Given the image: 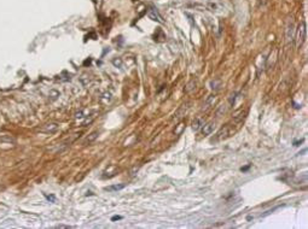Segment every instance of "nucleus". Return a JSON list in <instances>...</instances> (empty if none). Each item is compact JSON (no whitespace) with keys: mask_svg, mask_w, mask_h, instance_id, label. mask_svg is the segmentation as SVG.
Instances as JSON below:
<instances>
[{"mask_svg":"<svg viewBox=\"0 0 308 229\" xmlns=\"http://www.w3.org/2000/svg\"><path fill=\"white\" fill-rule=\"evenodd\" d=\"M147 16H149L150 19H152V21H155V22H158L161 24L164 23V21H163L162 16L160 15L158 10H157L156 7H154V6H150V7H149V10H147Z\"/></svg>","mask_w":308,"mask_h":229,"instance_id":"nucleus-1","label":"nucleus"},{"mask_svg":"<svg viewBox=\"0 0 308 229\" xmlns=\"http://www.w3.org/2000/svg\"><path fill=\"white\" fill-rule=\"evenodd\" d=\"M306 39V23L302 22L300 25H298V29H297V35H296V45L300 47L301 45L303 44Z\"/></svg>","mask_w":308,"mask_h":229,"instance_id":"nucleus-2","label":"nucleus"},{"mask_svg":"<svg viewBox=\"0 0 308 229\" xmlns=\"http://www.w3.org/2000/svg\"><path fill=\"white\" fill-rule=\"evenodd\" d=\"M58 128H59L58 123H46V124H44L43 127L40 128V132H43V133H54V132L58 130Z\"/></svg>","mask_w":308,"mask_h":229,"instance_id":"nucleus-3","label":"nucleus"},{"mask_svg":"<svg viewBox=\"0 0 308 229\" xmlns=\"http://www.w3.org/2000/svg\"><path fill=\"white\" fill-rule=\"evenodd\" d=\"M214 129H215V122H209L202 127V133L203 135H209V134L214 132Z\"/></svg>","mask_w":308,"mask_h":229,"instance_id":"nucleus-4","label":"nucleus"},{"mask_svg":"<svg viewBox=\"0 0 308 229\" xmlns=\"http://www.w3.org/2000/svg\"><path fill=\"white\" fill-rule=\"evenodd\" d=\"M189 109V104H186V105H182L181 107L179 110H178L175 113H174V118L173 119H175V121H178V119H180L184 114H185V112H186V110Z\"/></svg>","mask_w":308,"mask_h":229,"instance_id":"nucleus-5","label":"nucleus"},{"mask_svg":"<svg viewBox=\"0 0 308 229\" xmlns=\"http://www.w3.org/2000/svg\"><path fill=\"white\" fill-rule=\"evenodd\" d=\"M204 125V121H203V118H196L193 122H192V129L195 130V132H197V130H200L201 128Z\"/></svg>","mask_w":308,"mask_h":229,"instance_id":"nucleus-6","label":"nucleus"},{"mask_svg":"<svg viewBox=\"0 0 308 229\" xmlns=\"http://www.w3.org/2000/svg\"><path fill=\"white\" fill-rule=\"evenodd\" d=\"M230 135V129H228V127H225L222 128V129L217 133V139L219 140H222V139H226Z\"/></svg>","mask_w":308,"mask_h":229,"instance_id":"nucleus-7","label":"nucleus"},{"mask_svg":"<svg viewBox=\"0 0 308 229\" xmlns=\"http://www.w3.org/2000/svg\"><path fill=\"white\" fill-rule=\"evenodd\" d=\"M123 188H125V185H123V183H121V185H114V186H109V187H106V188H105V191H108V192H115V191H121V189H123Z\"/></svg>","mask_w":308,"mask_h":229,"instance_id":"nucleus-8","label":"nucleus"},{"mask_svg":"<svg viewBox=\"0 0 308 229\" xmlns=\"http://www.w3.org/2000/svg\"><path fill=\"white\" fill-rule=\"evenodd\" d=\"M294 39V25L290 24L289 27H287V29H286V40L287 41H290V40Z\"/></svg>","mask_w":308,"mask_h":229,"instance_id":"nucleus-9","label":"nucleus"},{"mask_svg":"<svg viewBox=\"0 0 308 229\" xmlns=\"http://www.w3.org/2000/svg\"><path fill=\"white\" fill-rule=\"evenodd\" d=\"M195 88H196V82L192 80V81H190V82L186 85V87H185L184 92H185V93H190L191 91H193Z\"/></svg>","mask_w":308,"mask_h":229,"instance_id":"nucleus-10","label":"nucleus"},{"mask_svg":"<svg viewBox=\"0 0 308 229\" xmlns=\"http://www.w3.org/2000/svg\"><path fill=\"white\" fill-rule=\"evenodd\" d=\"M226 110H227V106H226V105H221V106H219V109L216 110L215 114H216L217 117H220V116H222V114L226 112Z\"/></svg>","mask_w":308,"mask_h":229,"instance_id":"nucleus-11","label":"nucleus"},{"mask_svg":"<svg viewBox=\"0 0 308 229\" xmlns=\"http://www.w3.org/2000/svg\"><path fill=\"white\" fill-rule=\"evenodd\" d=\"M98 135H99V134H98L97 132H93V133L91 134V135H90V136H88V138L85 140V142H86V144H87V142H88V144H90V142H93V141L98 138Z\"/></svg>","mask_w":308,"mask_h":229,"instance_id":"nucleus-12","label":"nucleus"},{"mask_svg":"<svg viewBox=\"0 0 308 229\" xmlns=\"http://www.w3.org/2000/svg\"><path fill=\"white\" fill-rule=\"evenodd\" d=\"M112 64H114L115 66H121L122 60H121V59H114V60H112Z\"/></svg>","mask_w":308,"mask_h":229,"instance_id":"nucleus-13","label":"nucleus"},{"mask_svg":"<svg viewBox=\"0 0 308 229\" xmlns=\"http://www.w3.org/2000/svg\"><path fill=\"white\" fill-rule=\"evenodd\" d=\"M46 198L49 199V200H51V201H54V199H56V198H54V195H51V197H50V195H47Z\"/></svg>","mask_w":308,"mask_h":229,"instance_id":"nucleus-14","label":"nucleus"},{"mask_svg":"<svg viewBox=\"0 0 308 229\" xmlns=\"http://www.w3.org/2000/svg\"><path fill=\"white\" fill-rule=\"evenodd\" d=\"M116 219H121V216H114L112 217V221H116Z\"/></svg>","mask_w":308,"mask_h":229,"instance_id":"nucleus-15","label":"nucleus"}]
</instances>
